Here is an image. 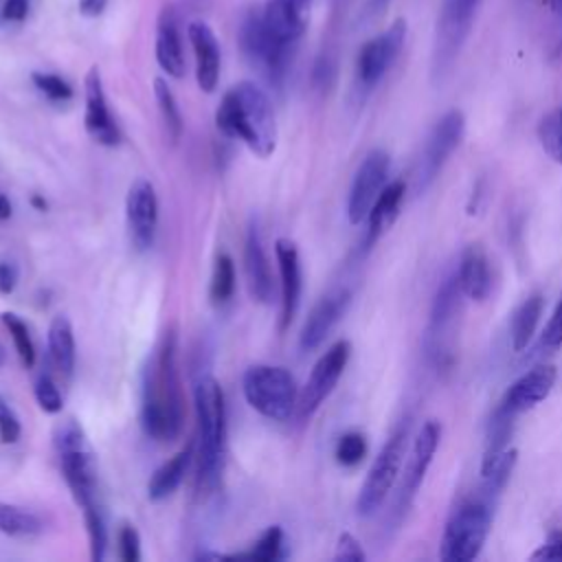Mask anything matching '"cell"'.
<instances>
[{
    "label": "cell",
    "mask_w": 562,
    "mask_h": 562,
    "mask_svg": "<svg viewBox=\"0 0 562 562\" xmlns=\"http://www.w3.org/2000/svg\"><path fill=\"white\" fill-rule=\"evenodd\" d=\"M184 422V393L178 369V334L167 329L143 375L140 424L149 439L173 441Z\"/></svg>",
    "instance_id": "1"
},
{
    "label": "cell",
    "mask_w": 562,
    "mask_h": 562,
    "mask_svg": "<svg viewBox=\"0 0 562 562\" xmlns=\"http://www.w3.org/2000/svg\"><path fill=\"white\" fill-rule=\"evenodd\" d=\"M215 125L226 138L244 140L259 158H268L277 147L272 103L252 81H241L222 97L215 112Z\"/></svg>",
    "instance_id": "2"
},
{
    "label": "cell",
    "mask_w": 562,
    "mask_h": 562,
    "mask_svg": "<svg viewBox=\"0 0 562 562\" xmlns=\"http://www.w3.org/2000/svg\"><path fill=\"white\" fill-rule=\"evenodd\" d=\"M198 417V487L211 492L220 483L226 452V404L224 391L213 375L198 380L195 391Z\"/></svg>",
    "instance_id": "3"
},
{
    "label": "cell",
    "mask_w": 562,
    "mask_h": 562,
    "mask_svg": "<svg viewBox=\"0 0 562 562\" xmlns=\"http://www.w3.org/2000/svg\"><path fill=\"white\" fill-rule=\"evenodd\" d=\"M492 529V501L476 496L461 503L443 527L439 542V558L443 562H470L474 560Z\"/></svg>",
    "instance_id": "4"
},
{
    "label": "cell",
    "mask_w": 562,
    "mask_h": 562,
    "mask_svg": "<svg viewBox=\"0 0 562 562\" xmlns=\"http://www.w3.org/2000/svg\"><path fill=\"white\" fill-rule=\"evenodd\" d=\"M241 391L248 406L272 422H288L296 413L299 389L285 367H248L241 378Z\"/></svg>",
    "instance_id": "5"
},
{
    "label": "cell",
    "mask_w": 562,
    "mask_h": 562,
    "mask_svg": "<svg viewBox=\"0 0 562 562\" xmlns=\"http://www.w3.org/2000/svg\"><path fill=\"white\" fill-rule=\"evenodd\" d=\"M59 465L72 498L81 509L97 505V468L94 454L83 428L75 419H66L55 435Z\"/></svg>",
    "instance_id": "6"
},
{
    "label": "cell",
    "mask_w": 562,
    "mask_h": 562,
    "mask_svg": "<svg viewBox=\"0 0 562 562\" xmlns=\"http://www.w3.org/2000/svg\"><path fill=\"white\" fill-rule=\"evenodd\" d=\"M481 0H443L437 18L430 75L432 81H443L454 68L459 53L472 31Z\"/></svg>",
    "instance_id": "7"
},
{
    "label": "cell",
    "mask_w": 562,
    "mask_h": 562,
    "mask_svg": "<svg viewBox=\"0 0 562 562\" xmlns=\"http://www.w3.org/2000/svg\"><path fill=\"white\" fill-rule=\"evenodd\" d=\"M237 40L246 61L252 68H257L270 83L279 86L288 72L294 44H285L279 37H274L268 31L261 11H255V9L244 13L239 22Z\"/></svg>",
    "instance_id": "8"
},
{
    "label": "cell",
    "mask_w": 562,
    "mask_h": 562,
    "mask_svg": "<svg viewBox=\"0 0 562 562\" xmlns=\"http://www.w3.org/2000/svg\"><path fill=\"white\" fill-rule=\"evenodd\" d=\"M408 419H404L386 439V443L380 448L378 457L373 459L367 479L358 492L356 509L360 516H371L375 514L386 496L391 494L400 470L404 465V454H406V439H408Z\"/></svg>",
    "instance_id": "9"
},
{
    "label": "cell",
    "mask_w": 562,
    "mask_h": 562,
    "mask_svg": "<svg viewBox=\"0 0 562 562\" xmlns=\"http://www.w3.org/2000/svg\"><path fill=\"white\" fill-rule=\"evenodd\" d=\"M465 134V116L461 110H448L430 130L424 151L415 169V193H424L441 173L443 165L459 147Z\"/></svg>",
    "instance_id": "10"
},
{
    "label": "cell",
    "mask_w": 562,
    "mask_h": 562,
    "mask_svg": "<svg viewBox=\"0 0 562 562\" xmlns=\"http://www.w3.org/2000/svg\"><path fill=\"white\" fill-rule=\"evenodd\" d=\"M351 356L349 340H336L314 364L296 402V417L307 422L336 389Z\"/></svg>",
    "instance_id": "11"
},
{
    "label": "cell",
    "mask_w": 562,
    "mask_h": 562,
    "mask_svg": "<svg viewBox=\"0 0 562 562\" xmlns=\"http://www.w3.org/2000/svg\"><path fill=\"white\" fill-rule=\"evenodd\" d=\"M441 441V424L437 419H428L424 422L422 430L417 432L411 454L404 463V474L397 487V496H395V518L402 520L404 514L408 512V507L413 505V498L417 494V490L422 487L426 472L435 459V452L439 448Z\"/></svg>",
    "instance_id": "12"
},
{
    "label": "cell",
    "mask_w": 562,
    "mask_h": 562,
    "mask_svg": "<svg viewBox=\"0 0 562 562\" xmlns=\"http://www.w3.org/2000/svg\"><path fill=\"white\" fill-rule=\"evenodd\" d=\"M406 42V20L397 18L382 33L362 44L356 61L358 81L364 90H371L382 81V77L391 70L395 59L400 57Z\"/></svg>",
    "instance_id": "13"
},
{
    "label": "cell",
    "mask_w": 562,
    "mask_h": 562,
    "mask_svg": "<svg viewBox=\"0 0 562 562\" xmlns=\"http://www.w3.org/2000/svg\"><path fill=\"white\" fill-rule=\"evenodd\" d=\"M389 167H391V158L384 149H371L360 162L347 198V217L353 226L367 220L375 198L384 189Z\"/></svg>",
    "instance_id": "14"
},
{
    "label": "cell",
    "mask_w": 562,
    "mask_h": 562,
    "mask_svg": "<svg viewBox=\"0 0 562 562\" xmlns=\"http://www.w3.org/2000/svg\"><path fill=\"white\" fill-rule=\"evenodd\" d=\"M125 215L130 239L136 250H147L154 244L158 226V195L147 178H136L125 198Z\"/></svg>",
    "instance_id": "15"
},
{
    "label": "cell",
    "mask_w": 562,
    "mask_h": 562,
    "mask_svg": "<svg viewBox=\"0 0 562 562\" xmlns=\"http://www.w3.org/2000/svg\"><path fill=\"white\" fill-rule=\"evenodd\" d=\"M83 92H86V116H83V125L88 136L105 147H114L121 140V132L108 110V101H105V92H103V81H101V72L97 66H92L86 75L83 81Z\"/></svg>",
    "instance_id": "16"
},
{
    "label": "cell",
    "mask_w": 562,
    "mask_h": 562,
    "mask_svg": "<svg viewBox=\"0 0 562 562\" xmlns=\"http://www.w3.org/2000/svg\"><path fill=\"white\" fill-rule=\"evenodd\" d=\"M274 255L281 277V316H279V331H285L296 316L303 290V274H301V259L296 244L288 237H279L274 241Z\"/></svg>",
    "instance_id": "17"
},
{
    "label": "cell",
    "mask_w": 562,
    "mask_h": 562,
    "mask_svg": "<svg viewBox=\"0 0 562 562\" xmlns=\"http://www.w3.org/2000/svg\"><path fill=\"white\" fill-rule=\"evenodd\" d=\"M555 380H558V371L553 364H538L512 382V386L501 397L498 406L516 415L527 413L549 397V393L555 386Z\"/></svg>",
    "instance_id": "18"
},
{
    "label": "cell",
    "mask_w": 562,
    "mask_h": 562,
    "mask_svg": "<svg viewBox=\"0 0 562 562\" xmlns=\"http://www.w3.org/2000/svg\"><path fill=\"white\" fill-rule=\"evenodd\" d=\"M349 301H351V292L347 288H338V290L325 294L307 314L301 336H299V347L303 351H314L316 347H321V342L329 336L331 327L345 314Z\"/></svg>",
    "instance_id": "19"
},
{
    "label": "cell",
    "mask_w": 562,
    "mask_h": 562,
    "mask_svg": "<svg viewBox=\"0 0 562 562\" xmlns=\"http://www.w3.org/2000/svg\"><path fill=\"white\" fill-rule=\"evenodd\" d=\"M244 268L248 279V292L259 303H270L274 294V281L270 272V263L261 244V235L257 224H250L246 231V244H244Z\"/></svg>",
    "instance_id": "20"
},
{
    "label": "cell",
    "mask_w": 562,
    "mask_h": 562,
    "mask_svg": "<svg viewBox=\"0 0 562 562\" xmlns=\"http://www.w3.org/2000/svg\"><path fill=\"white\" fill-rule=\"evenodd\" d=\"M459 285L463 290V296L472 301H485L492 292V268L487 252L481 244H468L459 257L457 266Z\"/></svg>",
    "instance_id": "21"
},
{
    "label": "cell",
    "mask_w": 562,
    "mask_h": 562,
    "mask_svg": "<svg viewBox=\"0 0 562 562\" xmlns=\"http://www.w3.org/2000/svg\"><path fill=\"white\" fill-rule=\"evenodd\" d=\"M189 42L195 55V79L202 92H213L220 79V46L204 22L189 24Z\"/></svg>",
    "instance_id": "22"
},
{
    "label": "cell",
    "mask_w": 562,
    "mask_h": 562,
    "mask_svg": "<svg viewBox=\"0 0 562 562\" xmlns=\"http://www.w3.org/2000/svg\"><path fill=\"white\" fill-rule=\"evenodd\" d=\"M156 61L173 79L184 75V55L178 22L171 9H162L156 26Z\"/></svg>",
    "instance_id": "23"
},
{
    "label": "cell",
    "mask_w": 562,
    "mask_h": 562,
    "mask_svg": "<svg viewBox=\"0 0 562 562\" xmlns=\"http://www.w3.org/2000/svg\"><path fill=\"white\" fill-rule=\"evenodd\" d=\"M404 193H406V184L402 180H395L380 191V195L375 198V202L364 220L367 222V233H364V241H362L364 250H371V246L380 239V235L393 224V220L400 213Z\"/></svg>",
    "instance_id": "24"
},
{
    "label": "cell",
    "mask_w": 562,
    "mask_h": 562,
    "mask_svg": "<svg viewBox=\"0 0 562 562\" xmlns=\"http://www.w3.org/2000/svg\"><path fill=\"white\" fill-rule=\"evenodd\" d=\"M299 4L292 0H268L261 15L268 31L285 44H296L305 31V20Z\"/></svg>",
    "instance_id": "25"
},
{
    "label": "cell",
    "mask_w": 562,
    "mask_h": 562,
    "mask_svg": "<svg viewBox=\"0 0 562 562\" xmlns=\"http://www.w3.org/2000/svg\"><path fill=\"white\" fill-rule=\"evenodd\" d=\"M542 310H544V296L540 292H533L527 299H522L520 305L512 312L509 338H512L514 351H522L531 342L536 327L540 323Z\"/></svg>",
    "instance_id": "26"
},
{
    "label": "cell",
    "mask_w": 562,
    "mask_h": 562,
    "mask_svg": "<svg viewBox=\"0 0 562 562\" xmlns=\"http://www.w3.org/2000/svg\"><path fill=\"white\" fill-rule=\"evenodd\" d=\"M191 463V446L182 448L180 452H176L171 459H167L149 479L147 483V496L149 501H162L167 496H171L178 485L182 483L187 470Z\"/></svg>",
    "instance_id": "27"
},
{
    "label": "cell",
    "mask_w": 562,
    "mask_h": 562,
    "mask_svg": "<svg viewBox=\"0 0 562 562\" xmlns=\"http://www.w3.org/2000/svg\"><path fill=\"white\" fill-rule=\"evenodd\" d=\"M48 356L53 367L61 375H70L75 369V334L66 316H55L48 325Z\"/></svg>",
    "instance_id": "28"
},
{
    "label": "cell",
    "mask_w": 562,
    "mask_h": 562,
    "mask_svg": "<svg viewBox=\"0 0 562 562\" xmlns=\"http://www.w3.org/2000/svg\"><path fill=\"white\" fill-rule=\"evenodd\" d=\"M518 461V450L516 448H507L496 457H487L481 461V476H483V496H487L490 501L494 496H498L505 485L509 483V476L516 468Z\"/></svg>",
    "instance_id": "29"
},
{
    "label": "cell",
    "mask_w": 562,
    "mask_h": 562,
    "mask_svg": "<svg viewBox=\"0 0 562 562\" xmlns=\"http://www.w3.org/2000/svg\"><path fill=\"white\" fill-rule=\"evenodd\" d=\"M42 531L44 522L35 512L11 503H0V533L13 538H31L40 536Z\"/></svg>",
    "instance_id": "30"
},
{
    "label": "cell",
    "mask_w": 562,
    "mask_h": 562,
    "mask_svg": "<svg viewBox=\"0 0 562 562\" xmlns=\"http://www.w3.org/2000/svg\"><path fill=\"white\" fill-rule=\"evenodd\" d=\"M154 97H156V103H158V110H160V116H162L169 140L178 143L180 136H182V114H180V108L176 103V97H173L171 88L167 86V81L162 77L154 79Z\"/></svg>",
    "instance_id": "31"
},
{
    "label": "cell",
    "mask_w": 562,
    "mask_h": 562,
    "mask_svg": "<svg viewBox=\"0 0 562 562\" xmlns=\"http://www.w3.org/2000/svg\"><path fill=\"white\" fill-rule=\"evenodd\" d=\"M233 292H235V263L231 255L220 252L215 257L213 274H211V288H209L211 301L215 305H222L233 296Z\"/></svg>",
    "instance_id": "32"
},
{
    "label": "cell",
    "mask_w": 562,
    "mask_h": 562,
    "mask_svg": "<svg viewBox=\"0 0 562 562\" xmlns=\"http://www.w3.org/2000/svg\"><path fill=\"white\" fill-rule=\"evenodd\" d=\"M538 140L544 154L562 165V108H555L538 123Z\"/></svg>",
    "instance_id": "33"
},
{
    "label": "cell",
    "mask_w": 562,
    "mask_h": 562,
    "mask_svg": "<svg viewBox=\"0 0 562 562\" xmlns=\"http://www.w3.org/2000/svg\"><path fill=\"white\" fill-rule=\"evenodd\" d=\"M2 323H4V327L11 334L13 347H15L18 356H20L22 364L26 369H33V364H35V345H33V338H31V331H29L26 323L18 314H13V312H4L2 314Z\"/></svg>",
    "instance_id": "34"
},
{
    "label": "cell",
    "mask_w": 562,
    "mask_h": 562,
    "mask_svg": "<svg viewBox=\"0 0 562 562\" xmlns=\"http://www.w3.org/2000/svg\"><path fill=\"white\" fill-rule=\"evenodd\" d=\"M231 558H237V560L248 558V560H257V562H274V560L283 558V529L279 525L268 527L248 553H235Z\"/></svg>",
    "instance_id": "35"
},
{
    "label": "cell",
    "mask_w": 562,
    "mask_h": 562,
    "mask_svg": "<svg viewBox=\"0 0 562 562\" xmlns=\"http://www.w3.org/2000/svg\"><path fill=\"white\" fill-rule=\"evenodd\" d=\"M83 520H86V531H88V540H90V558L94 562H101L105 558L108 529H105L99 503L83 509Z\"/></svg>",
    "instance_id": "36"
},
{
    "label": "cell",
    "mask_w": 562,
    "mask_h": 562,
    "mask_svg": "<svg viewBox=\"0 0 562 562\" xmlns=\"http://www.w3.org/2000/svg\"><path fill=\"white\" fill-rule=\"evenodd\" d=\"M367 437L358 430H349L345 435H340V439L336 441V450H334V457L340 465L345 468H353L358 465L364 457H367Z\"/></svg>",
    "instance_id": "37"
},
{
    "label": "cell",
    "mask_w": 562,
    "mask_h": 562,
    "mask_svg": "<svg viewBox=\"0 0 562 562\" xmlns=\"http://www.w3.org/2000/svg\"><path fill=\"white\" fill-rule=\"evenodd\" d=\"M35 88L48 97L50 101H68L72 97V86L53 72H33L31 75Z\"/></svg>",
    "instance_id": "38"
},
{
    "label": "cell",
    "mask_w": 562,
    "mask_h": 562,
    "mask_svg": "<svg viewBox=\"0 0 562 562\" xmlns=\"http://www.w3.org/2000/svg\"><path fill=\"white\" fill-rule=\"evenodd\" d=\"M35 400L44 413H59L61 411V393L50 375H42L35 382Z\"/></svg>",
    "instance_id": "39"
},
{
    "label": "cell",
    "mask_w": 562,
    "mask_h": 562,
    "mask_svg": "<svg viewBox=\"0 0 562 562\" xmlns=\"http://www.w3.org/2000/svg\"><path fill=\"white\" fill-rule=\"evenodd\" d=\"M22 435L20 419L11 404L0 395V441L2 443H15Z\"/></svg>",
    "instance_id": "40"
},
{
    "label": "cell",
    "mask_w": 562,
    "mask_h": 562,
    "mask_svg": "<svg viewBox=\"0 0 562 562\" xmlns=\"http://www.w3.org/2000/svg\"><path fill=\"white\" fill-rule=\"evenodd\" d=\"M119 555L123 562L140 560V536L132 525H123L119 531Z\"/></svg>",
    "instance_id": "41"
},
{
    "label": "cell",
    "mask_w": 562,
    "mask_h": 562,
    "mask_svg": "<svg viewBox=\"0 0 562 562\" xmlns=\"http://www.w3.org/2000/svg\"><path fill=\"white\" fill-rule=\"evenodd\" d=\"M540 345L547 349V351H555L562 347V299L558 301L549 323L544 325V331L540 336Z\"/></svg>",
    "instance_id": "42"
},
{
    "label": "cell",
    "mask_w": 562,
    "mask_h": 562,
    "mask_svg": "<svg viewBox=\"0 0 562 562\" xmlns=\"http://www.w3.org/2000/svg\"><path fill=\"white\" fill-rule=\"evenodd\" d=\"M336 560H345V562H362L367 560V553L362 551L358 538L349 531H342L338 536V544H336V553H334Z\"/></svg>",
    "instance_id": "43"
},
{
    "label": "cell",
    "mask_w": 562,
    "mask_h": 562,
    "mask_svg": "<svg viewBox=\"0 0 562 562\" xmlns=\"http://www.w3.org/2000/svg\"><path fill=\"white\" fill-rule=\"evenodd\" d=\"M531 560H553L562 562V529H551L544 542L531 553Z\"/></svg>",
    "instance_id": "44"
},
{
    "label": "cell",
    "mask_w": 562,
    "mask_h": 562,
    "mask_svg": "<svg viewBox=\"0 0 562 562\" xmlns=\"http://www.w3.org/2000/svg\"><path fill=\"white\" fill-rule=\"evenodd\" d=\"M29 13V0H4L0 7V20L22 22Z\"/></svg>",
    "instance_id": "45"
},
{
    "label": "cell",
    "mask_w": 562,
    "mask_h": 562,
    "mask_svg": "<svg viewBox=\"0 0 562 562\" xmlns=\"http://www.w3.org/2000/svg\"><path fill=\"white\" fill-rule=\"evenodd\" d=\"M18 266L13 261H0V294H11L18 285Z\"/></svg>",
    "instance_id": "46"
},
{
    "label": "cell",
    "mask_w": 562,
    "mask_h": 562,
    "mask_svg": "<svg viewBox=\"0 0 562 562\" xmlns=\"http://www.w3.org/2000/svg\"><path fill=\"white\" fill-rule=\"evenodd\" d=\"M108 0H79V13L88 15V18H97L103 13Z\"/></svg>",
    "instance_id": "47"
},
{
    "label": "cell",
    "mask_w": 562,
    "mask_h": 562,
    "mask_svg": "<svg viewBox=\"0 0 562 562\" xmlns=\"http://www.w3.org/2000/svg\"><path fill=\"white\" fill-rule=\"evenodd\" d=\"M391 0H367L364 4V15L367 18H378L380 13H384V9L389 7Z\"/></svg>",
    "instance_id": "48"
},
{
    "label": "cell",
    "mask_w": 562,
    "mask_h": 562,
    "mask_svg": "<svg viewBox=\"0 0 562 562\" xmlns=\"http://www.w3.org/2000/svg\"><path fill=\"white\" fill-rule=\"evenodd\" d=\"M13 213V206L4 193H0V220H9Z\"/></svg>",
    "instance_id": "49"
},
{
    "label": "cell",
    "mask_w": 562,
    "mask_h": 562,
    "mask_svg": "<svg viewBox=\"0 0 562 562\" xmlns=\"http://www.w3.org/2000/svg\"><path fill=\"white\" fill-rule=\"evenodd\" d=\"M31 204H33L37 211H46V209H48L46 200H44L42 195H37V193H35V195H31Z\"/></svg>",
    "instance_id": "50"
},
{
    "label": "cell",
    "mask_w": 562,
    "mask_h": 562,
    "mask_svg": "<svg viewBox=\"0 0 562 562\" xmlns=\"http://www.w3.org/2000/svg\"><path fill=\"white\" fill-rule=\"evenodd\" d=\"M4 360H7V351H4V347L0 345V367L4 364Z\"/></svg>",
    "instance_id": "51"
},
{
    "label": "cell",
    "mask_w": 562,
    "mask_h": 562,
    "mask_svg": "<svg viewBox=\"0 0 562 562\" xmlns=\"http://www.w3.org/2000/svg\"><path fill=\"white\" fill-rule=\"evenodd\" d=\"M560 15H562V0H560Z\"/></svg>",
    "instance_id": "52"
}]
</instances>
